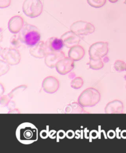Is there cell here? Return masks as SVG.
<instances>
[{
  "label": "cell",
  "instance_id": "6da1fadb",
  "mask_svg": "<svg viewBox=\"0 0 126 153\" xmlns=\"http://www.w3.org/2000/svg\"><path fill=\"white\" fill-rule=\"evenodd\" d=\"M16 137L19 141L24 145H29L37 141L38 131L37 128L31 123L21 124L16 130Z\"/></svg>",
  "mask_w": 126,
  "mask_h": 153
},
{
  "label": "cell",
  "instance_id": "3957f363",
  "mask_svg": "<svg viewBox=\"0 0 126 153\" xmlns=\"http://www.w3.org/2000/svg\"><path fill=\"white\" fill-rule=\"evenodd\" d=\"M43 9V4L40 0H25L23 6L24 13L30 17L39 16Z\"/></svg>",
  "mask_w": 126,
  "mask_h": 153
},
{
  "label": "cell",
  "instance_id": "5b68a950",
  "mask_svg": "<svg viewBox=\"0 0 126 153\" xmlns=\"http://www.w3.org/2000/svg\"><path fill=\"white\" fill-rule=\"evenodd\" d=\"M88 4L92 7L99 8L105 5L106 0H87Z\"/></svg>",
  "mask_w": 126,
  "mask_h": 153
},
{
  "label": "cell",
  "instance_id": "277c9868",
  "mask_svg": "<svg viewBox=\"0 0 126 153\" xmlns=\"http://www.w3.org/2000/svg\"><path fill=\"white\" fill-rule=\"evenodd\" d=\"M64 44L62 39L52 37L47 40L45 43V49L48 53H56L60 52L63 48Z\"/></svg>",
  "mask_w": 126,
  "mask_h": 153
},
{
  "label": "cell",
  "instance_id": "7a4b0ae2",
  "mask_svg": "<svg viewBox=\"0 0 126 153\" xmlns=\"http://www.w3.org/2000/svg\"><path fill=\"white\" fill-rule=\"evenodd\" d=\"M19 38L26 46L33 47L40 41L41 34L35 26L27 24L20 31Z\"/></svg>",
  "mask_w": 126,
  "mask_h": 153
},
{
  "label": "cell",
  "instance_id": "52a82bcc",
  "mask_svg": "<svg viewBox=\"0 0 126 153\" xmlns=\"http://www.w3.org/2000/svg\"><path fill=\"white\" fill-rule=\"evenodd\" d=\"M124 3L126 4V0H125V2H124Z\"/></svg>",
  "mask_w": 126,
  "mask_h": 153
},
{
  "label": "cell",
  "instance_id": "8992f818",
  "mask_svg": "<svg viewBox=\"0 0 126 153\" xmlns=\"http://www.w3.org/2000/svg\"><path fill=\"white\" fill-rule=\"evenodd\" d=\"M109 1L111 3H116L118 1V0H109Z\"/></svg>",
  "mask_w": 126,
  "mask_h": 153
}]
</instances>
